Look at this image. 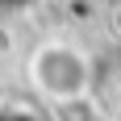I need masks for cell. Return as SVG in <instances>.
Instances as JSON below:
<instances>
[{"label": "cell", "instance_id": "obj_3", "mask_svg": "<svg viewBox=\"0 0 121 121\" xmlns=\"http://www.w3.org/2000/svg\"><path fill=\"white\" fill-rule=\"evenodd\" d=\"M113 29H117V34H121V0H117V4H113Z\"/></svg>", "mask_w": 121, "mask_h": 121}, {"label": "cell", "instance_id": "obj_2", "mask_svg": "<svg viewBox=\"0 0 121 121\" xmlns=\"http://www.w3.org/2000/svg\"><path fill=\"white\" fill-rule=\"evenodd\" d=\"M54 109V121H100V113H96V104L92 100H67V104H50Z\"/></svg>", "mask_w": 121, "mask_h": 121}, {"label": "cell", "instance_id": "obj_1", "mask_svg": "<svg viewBox=\"0 0 121 121\" xmlns=\"http://www.w3.org/2000/svg\"><path fill=\"white\" fill-rule=\"evenodd\" d=\"M25 75L34 92L46 104H67V100H84L92 96V84H96V67H92V54L75 42H42V46L29 54L25 63Z\"/></svg>", "mask_w": 121, "mask_h": 121}]
</instances>
